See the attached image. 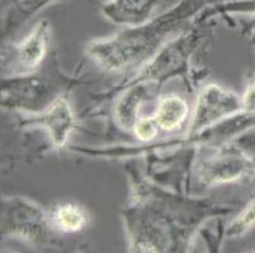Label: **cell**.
I'll return each instance as SVG.
<instances>
[{
	"label": "cell",
	"mask_w": 255,
	"mask_h": 253,
	"mask_svg": "<svg viewBox=\"0 0 255 253\" xmlns=\"http://www.w3.org/2000/svg\"><path fill=\"white\" fill-rule=\"evenodd\" d=\"M82 83L85 81L65 75L56 53L51 52L47 66L28 75L1 79V108L20 114H37Z\"/></svg>",
	"instance_id": "cell-2"
},
{
	"label": "cell",
	"mask_w": 255,
	"mask_h": 253,
	"mask_svg": "<svg viewBox=\"0 0 255 253\" xmlns=\"http://www.w3.org/2000/svg\"><path fill=\"white\" fill-rule=\"evenodd\" d=\"M19 120L22 128H43L56 150L68 146L71 133L76 127V117L68 96L57 99L46 110L37 114H23Z\"/></svg>",
	"instance_id": "cell-8"
},
{
	"label": "cell",
	"mask_w": 255,
	"mask_h": 253,
	"mask_svg": "<svg viewBox=\"0 0 255 253\" xmlns=\"http://www.w3.org/2000/svg\"><path fill=\"white\" fill-rule=\"evenodd\" d=\"M180 0H106L103 17L116 25L136 27L177 5Z\"/></svg>",
	"instance_id": "cell-9"
},
{
	"label": "cell",
	"mask_w": 255,
	"mask_h": 253,
	"mask_svg": "<svg viewBox=\"0 0 255 253\" xmlns=\"http://www.w3.org/2000/svg\"><path fill=\"white\" fill-rule=\"evenodd\" d=\"M48 212L22 196L1 199V238H14L34 247H48L59 242Z\"/></svg>",
	"instance_id": "cell-4"
},
{
	"label": "cell",
	"mask_w": 255,
	"mask_h": 253,
	"mask_svg": "<svg viewBox=\"0 0 255 253\" xmlns=\"http://www.w3.org/2000/svg\"><path fill=\"white\" fill-rule=\"evenodd\" d=\"M47 212L51 226L59 234L80 233L89 224L87 209L74 201H59Z\"/></svg>",
	"instance_id": "cell-12"
},
{
	"label": "cell",
	"mask_w": 255,
	"mask_h": 253,
	"mask_svg": "<svg viewBox=\"0 0 255 253\" xmlns=\"http://www.w3.org/2000/svg\"><path fill=\"white\" fill-rule=\"evenodd\" d=\"M243 111L241 96L217 84H208L198 92L185 137H193L217 123Z\"/></svg>",
	"instance_id": "cell-7"
},
{
	"label": "cell",
	"mask_w": 255,
	"mask_h": 253,
	"mask_svg": "<svg viewBox=\"0 0 255 253\" xmlns=\"http://www.w3.org/2000/svg\"><path fill=\"white\" fill-rule=\"evenodd\" d=\"M255 227V195L249 204L240 212V214L226 227V236L238 238Z\"/></svg>",
	"instance_id": "cell-15"
},
{
	"label": "cell",
	"mask_w": 255,
	"mask_h": 253,
	"mask_svg": "<svg viewBox=\"0 0 255 253\" xmlns=\"http://www.w3.org/2000/svg\"><path fill=\"white\" fill-rule=\"evenodd\" d=\"M61 0H1V37L8 38L33 15Z\"/></svg>",
	"instance_id": "cell-11"
},
{
	"label": "cell",
	"mask_w": 255,
	"mask_h": 253,
	"mask_svg": "<svg viewBox=\"0 0 255 253\" xmlns=\"http://www.w3.org/2000/svg\"><path fill=\"white\" fill-rule=\"evenodd\" d=\"M154 83H140L122 90L116 96L113 106V118L122 131L131 132L140 118L141 105L151 96ZM157 86V85H156ZM159 87V86H157Z\"/></svg>",
	"instance_id": "cell-10"
},
{
	"label": "cell",
	"mask_w": 255,
	"mask_h": 253,
	"mask_svg": "<svg viewBox=\"0 0 255 253\" xmlns=\"http://www.w3.org/2000/svg\"><path fill=\"white\" fill-rule=\"evenodd\" d=\"M194 172L201 186H221L254 177L255 162L243 148L227 142L217 146L211 155L199 156Z\"/></svg>",
	"instance_id": "cell-5"
},
{
	"label": "cell",
	"mask_w": 255,
	"mask_h": 253,
	"mask_svg": "<svg viewBox=\"0 0 255 253\" xmlns=\"http://www.w3.org/2000/svg\"><path fill=\"white\" fill-rule=\"evenodd\" d=\"M189 117V106L182 96L165 95L156 104L154 118L161 131H177Z\"/></svg>",
	"instance_id": "cell-13"
},
{
	"label": "cell",
	"mask_w": 255,
	"mask_h": 253,
	"mask_svg": "<svg viewBox=\"0 0 255 253\" xmlns=\"http://www.w3.org/2000/svg\"><path fill=\"white\" fill-rule=\"evenodd\" d=\"M239 143H240V147L243 148L255 162V138H252L250 136H244L240 141H239Z\"/></svg>",
	"instance_id": "cell-17"
},
{
	"label": "cell",
	"mask_w": 255,
	"mask_h": 253,
	"mask_svg": "<svg viewBox=\"0 0 255 253\" xmlns=\"http://www.w3.org/2000/svg\"><path fill=\"white\" fill-rule=\"evenodd\" d=\"M159 129L160 127L157 125L156 120H155L154 115H152V117L138 118L136 124L133 125L132 132H133V134H135V137L138 141L149 143L156 138V136L159 134Z\"/></svg>",
	"instance_id": "cell-16"
},
{
	"label": "cell",
	"mask_w": 255,
	"mask_h": 253,
	"mask_svg": "<svg viewBox=\"0 0 255 253\" xmlns=\"http://www.w3.org/2000/svg\"><path fill=\"white\" fill-rule=\"evenodd\" d=\"M229 14H243V15H254L255 17V0H229L212 5L199 14L196 20H207L216 15H229Z\"/></svg>",
	"instance_id": "cell-14"
},
{
	"label": "cell",
	"mask_w": 255,
	"mask_h": 253,
	"mask_svg": "<svg viewBox=\"0 0 255 253\" xmlns=\"http://www.w3.org/2000/svg\"><path fill=\"white\" fill-rule=\"evenodd\" d=\"M250 28H252V36H253V43L255 46V18L250 22Z\"/></svg>",
	"instance_id": "cell-18"
},
{
	"label": "cell",
	"mask_w": 255,
	"mask_h": 253,
	"mask_svg": "<svg viewBox=\"0 0 255 253\" xmlns=\"http://www.w3.org/2000/svg\"><path fill=\"white\" fill-rule=\"evenodd\" d=\"M224 0H180L152 19L104 39L90 41L85 53L103 73L117 74L142 66L169 42L196 23L199 14Z\"/></svg>",
	"instance_id": "cell-1"
},
{
	"label": "cell",
	"mask_w": 255,
	"mask_h": 253,
	"mask_svg": "<svg viewBox=\"0 0 255 253\" xmlns=\"http://www.w3.org/2000/svg\"><path fill=\"white\" fill-rule=\"evenodd\" d=\"M51 23L41 19L27 36L1 48V76L13 78L34 73L43 66L50 52Z\"/></svg>",
	"instance_id": "cell-6"
},
{
	"label": "cell",
	"mask_w": 255,
	"mask_h": 253,
	"mask_svg": "<svg viewBox=\"0 0 255 253\" xmlns=\"http://www.w3.org/2000/svg\"><path fill=\"white\" fill-rule=\"evenodd\" d=\"M212 22L196 20L188 31L180 34L175 39L164 46L149 61H146L132 78L120 84L116 89H112L101 97L103 100L115 99L122 90L140 83H154L161 87L164 83L178 76L184 78L188 74L197 48L201 45L203 36L208 33Z\"/></svg>",
	"instance_id": "cell-3"
}]
</instances>
